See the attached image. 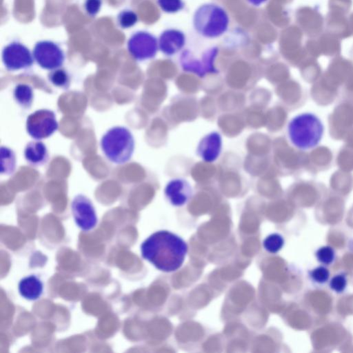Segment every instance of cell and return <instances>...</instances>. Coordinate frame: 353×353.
I'll list each match as a JSON object with an SVG mask.
<instances>
[{
  "instance_id": "cell-1",
  "label": "cell",
  "mask_w": 353,
  "mask_h": 353,
  "mask_svg": "<svg viewBox=\"0 0 353 353\" xmlns=\"http://www.w3.org/2000/svg\"><path fill=\"white\" fill-rule=\"evenodd\" d=\"M187 252L186 243L179 236L165 230L152 234L141 245L142 257L165 272L178 270L183 263Z\"/></svg>"
},
{
  "instance_id": "cell-2",
  "label": "cell",
  "mask_w": 353,
  "mask_h": 353,
  "mask_svg": "<svg viewBox=\"0 0 353 353\" xmlns=\"http://www.w3.org/2000/svg\"><path fill=\"white\" fill-rule=\"evenodd\" d=\"M287 129L290 142L301 150H308L317 146L324 133L323 123L312 112L296 115L289 121Z\"/></svg>"
},
{
  "instance_id": "cell-3",
  "label": "cell",
  "mask_w": 353,
  "mask_h": 353,
  "mask_svg": "<svg viewBox=\"0 0 353 353\" xmlns=\"http://www.w3.org/2000/svg\"><path fill=\"white\" fill-rule=\"evenodd\" d=\"M192 26L194 31L200 37L208 39H216L228 30L230 17L220 5L205 3L194 10Z\"/></svg>"
},
{
  "instance_id": "cell-4",
  "label": "cell",
  "mask_w": 353,
  "mask_h": 353,
  "mask_svg": "<svg viewBox=\"0 0 353 353\" xmlns=\"http://www.w3.org/2000/svg\"><path fill=\"white\" fill-rule=\"evenodd\" d=\"M100 147L110 162L123 165L131 159L135 148V140L130 129L117 125L109 128L102 135Z\"/></svg>"
},
{
  "instance_id": "cell-5",
  "label": "cell",
  "mask_w": 353,
  "mask_h": 353,
  "mask_svg": "<svg viewBox=\"0 0 353 353\" xmlns=\"http://www.w3.org/2000/svg\"><path fill=\"white\" fill-rule=\"evenodd\" d=\"M215 45H192L184 49L179 61L182 70L186 72L204 77L219 72L215 61L219 54Z\"/></svg>"
},
{
  "instance_id": "cell-6",
  "label": "cell",
  "mask_w": 353,
  "mask_h": 353,
  "mask_svg": "<svg viewBox=\"0 0 353 353\" xmlns=\"http://www.w3.org/2000/svg\"><path fill=\"white\" fill-rule=\"evenodd\" d=\"M59 128L55 113L49 109L42 108L29 114L26 121V129L29 136L35 140H42L51 137Z\"/></svg>"
},
{
  "instance_id": "cell-7",
  "label": "cell",
  "mask_w": 353,
  "mask_h": 353,
  "mask_svg": "<svg viewBox=\"0 0 353 353\" xmlns=\"http://www.w3.org/2000/svg\"><path fill=\"white\" fill-rule=\"evenodd\" d=\"M127 48L131 57L136 61H144L155 57L159 50L157 38L145 30H139L128 40Z\"/></svg>"
},
{
  "instance_id": "cell-8",
  "label": "cell",
  "mask_w": 353,
  "mask_h": 353,
  "mask_svg": "<svg viewBox=\"0 0 353 353\" xmlns=\"http://www.w3.org/2000/svg\"><path fill=\"white\" fill-rule=\"evenodd\" d=\"M1 59L8 71H18L30 68L34 63V57L30 49L18 41L7 44L2 50Z\"/></svg>"
},
{
  "instance_id": "cell-9",
  "label": "cell",
  "mask_w": 353,
  "mask_h": 353,
  "mask_svg": "<svg viewBox=\"0 0 353 353\" xmlns=\"http://www.w3.org/2000/svg\"><path fill=\"white\" fill-rule=\"evenodd\" d=\"M34 61L43 69L52 70L62 67L65 61V54L57 43L42 40L37 41L33 48Z\"/></svg>"
},
{
  "instance_id": "cell-10",
  "label": "cell",
  "mask_w": 353,
  "mask_h": 353,
  "mask_svg": "<svg viewBox=\"0 0 353 353\" xmlns=\"http://www.w3.org/2000/svg\"><path fill=\"white\" fill-rule=\"evenodd\" d=\"M71 212L76 225L83 231L92 230L97 223V216L91 200L83 194L74 196Z\"/></svg>"
},
{
  "instance_id": "cell-11",
  "label": "cell",
  "mask_w": 353,
  "mask_h": 353,
  "mask_svg": "<svg viewBox=\"0 0 353 353\" xmlns=\"http://www.w3.org/2000/svg\"><path fill=\"white\" fill-rule=\"evenodd\" d=\"M164 194L172 205L180 207L186 204L191 199L192 188L185 179L174 178L167 183Z\"/></svg>"
},
{
  "instance_id": "cell-12",
  "label": "cell",
  "mask_w": 353,
  "mask_h": 353,
  "mask_svg": "<svg viewBox=\"0 0 353 353\" xmlns=\"http://www.w3.org/2000/svg\"><path fill=\"white\" fill-rule=\"evenodd\" d=\"M159 49L168 57H172L181 51L187 42L184 32L176 28H168L160 34Z\"/></svg>"
},
{
  "instance_id": "cell-13",
  "label": "cell",
  "mask_w": 353,
  "mask_h": 353,
  "mask_svg": "<svg viewBox=\"0 0 353 353\" xmlns=\"http://www.w3.org/2000/svg\"><path fill=\"white\" fill-rule=\"evenodd\" d=\"M222 137L213 131L205 134L199 141L196 154L205 162L213 163L219 157L222 150Z\"/></svg>"
},
{
  "instance_id": "cell-14",
  "label": "cell",
  "mask_w": 353,
  "mask_h": 353,
  "mask_svg": "<svg viewBox=\"0 0 353 353\" xmlns=\"http://www.w3.org/2000/svg\"><path fill=\"white\" fill-rule=\"evenodd\" d=\"M23 155L26 161L34 166L43 165L49 159L47 146L41 140L28 142L25 146Z\"/></svg>"
},
{
  "instance_id": "cell-15",
  "label": "cell",
  "mask_w": 353,
  "mask_h": 353,
  "mask_svg": "<svg viewBox=\"0 0 353 353\" xmlns=\"http://www.w3.org/2000/svg\"><path fill=\"white\" fill-rule=\"evenodd\" d=\"M18 290L22 297L29 301H34L41 296L43 285L37 276L30 275L20 280Z\"/></svg>"
},
{
  "instance_id": "cell-16",
  "label": "cell",
  "mask_w": 353,
  "mask_h": 353,
  "mask_svg": "<svg viewBox=\"0 0 353 353\" xmlns=\"http://www.w3.org/2000/svg\"><path fill=\"white\" fill-rule=\"evenodd\" d=\"M15 102L23 109H29L34 101V90L26 83H18L13 89Z\"/></svg>"
},
{
  "instance_id": "cell-17",
  "label": "cell",
  "mask_w": 353,
  "mask_h": 353,
  "mask_svg": "<svg viewBox=\"0 0 353 353\" xmlns=\"http://www.w3.org/2000/svg\"><path fill=\"white\" fill-rule=\"evenodd\" d=\"M1 174L5 175L12 174L17 165V159L14 152L10 148L1 145Z\"/></svg>"
},
{
  "instance_id": "cell-18",
  "label": "cell",
  "mask_w": 353,
  "mask_h": 353,
  "mask_svg": "<svg viewBox=\"0 0 353 353\" xmlns=\"http://www.w3.org/2000/svg\"><path fill=\"white\" fill-rule=\"evenodd\" d=\"M48 79L54 86L63 90H67L70 85V74L62 67L50 70Z\"/></svg>"
},
{
  "instance_id": "cell-19",
  "label": "cell",
  "mask_w": 353,
  "mask_h": 353,
  "mask_svg": "<svg viewBox=\"0 0 353 353\" xmlns=\"http://www.w3.org/2000/svg\"><path fill=\"white\" fill-rule=\"evenodd\" d=\"M139 21L137 14L131 9L121 10L117 16L118 26L122 29L133 27Z\"/></svg>"
},
{
  "instance_id": "cell-20",
  "label": "cell",
  "mask_w": 353,
  "mask_h": 353,
  "mask_svg": "<svg viewBox=\"0 0 353 353\" xmlns=\"http://www.w3.org/2000/svg\"><path fill=\"white\" fill-rule=\"evenodd\" d=\"M159 8L165 13L175 14L185 7L183 0H157Z\"/></svg>"
},
{
  "instance_id": "cell-21",
  "label": "cell",
  "mask_w": 353,
  "mask_h": 353,
  "mask_svg": "<svg viewBox=\"0 0 353 353\" xmlns=\"http://www.w3.org/2000/svg\"><path fill=\"white\" fill-rule=\"evenodd\" d=\"M283 245L284 239L283 236L276 233L269 235L263 242L265 249L271 253L278 252Z\"/></svg>"
},
{
  "instance_id": "cell-22",
  "label": "cell",
  "mask_w": 353,
  "mask_h": 353,
  "mask_svg": "<svg viewBox=\"0 0 353 353\" xmlns=\"http://www.w3.org/2000/svg\"><path fill=\"white\" fill-rule=\"evenodd\" d=\"M316 257L319 262L328 265L333 263L335 259V251L330 245L319 248L316 252Z\"/></svg>"
},
{
  "instance_id": "cell-23",
  "label": "cell",
  "mask_w": 353,
  "mask_h": 353,
  "mask_svg": "<svg viewBox=\"0 0 353 353\" xmlns=\"http://www.w3.org/2000/svg\"><path fill=\"white\" fill-rule=\"evenodd\" d=\"M309 274L313 281L323 284L328 281L330 273L325 266L320 265L310 270Z\"/></svg>"
},
{
  "instance_id": "cell-24",
  "label": "cell",
  "mask_w": 353,
  "mask_h": 353,
  "mask_svg": "<svg viewBox=\"0 0 353 353\" xmlns=\"http://www.w3.org/2000/svg\"><path fill=\"white\" fill-rule=\"evenodd\" d=\"M347 284V276L343 273L334 275L329 283L330 289L336 293L343 292L345 290Z\"/></svg>"
},
{
  "instance_id": "cell-25",
  "label": "cell",
  "mask_w": 353,
  "mask_h": 353,
  "mask_svg": "<svg viewBox=\"0 0 353 353\" xmlns=\"http://www.w3.org/2000/svg\"><path fill=\"white\" fill-rule=\"evenodd\" d=\"M103 0H84L83 8L89 17H94L100 11Z\"/></svg>"
},
{
  "instance_id": "cell-26",
  "label": "cell",
  "mask_w": 353,
  "mask_h": 353,
  "mask_svg": "<svg viewBox=\"0 0 353 353\" xmlns=\"http://www.w3.org/2000/svg\"><path fill=\"white\" fill-rule=\"evenodd\" d=\"M268 0H246V1L251 6L254 7L260 6L267 2Z\"/></svg>"
}]
</instances>
